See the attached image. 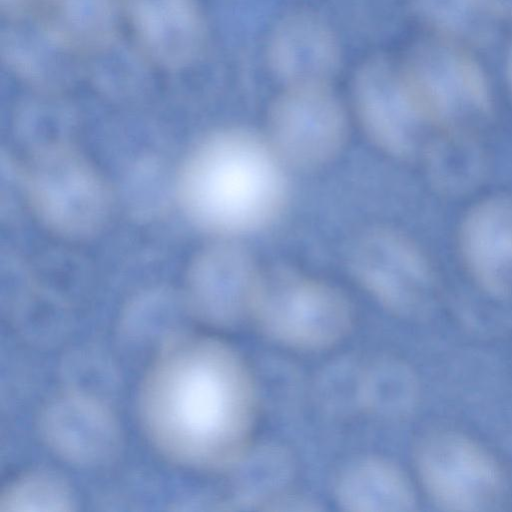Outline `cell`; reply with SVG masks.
I'll return each mask as SVG.
<instances>
[{"instance_id": "6da1fadb", "label": "cell", "mask_w": 512, "mask_h": 512, "mask_svg": "<svg viewBox=\"0 0 512 512\" xmlns=\"http://www.w3.org/2000/svg\"><path fill=\"white\" fill-rule=\"evenodd\" d=\"M258 408L256 383L242 356L215 336L188 330L166 334L138 390L148 442L168 462L194 471L241 463Z\"/></svg>"}, {"instance_id": "7a4b0ae2", "label": "cell", "mask_w": 512, "mask_h": 512, "mask_svg": "<svg viewBox=\"0 0 512 512\" xmlns=\"http://www.w3.org/2000/svg\"><path fill=\"white\" fill-rule=\"evenodd\" d=\"M285 193L283 162L270 143L236 128L199 140L185 157L177 179L186 217L217 236L266 226L280 212Z\"/></svg>"}, {"instance_id": "3957f363", "label": "cell", "mask_w": 512, "mask_h": 512, "mask_svg": "<svg viewBox=\"0 0 512 512\" xmlns=\"http://www.w3.org/2000/svg\"><path fill=\"white\" fill-rule=\"evenodd\" d=\"M250 320L262 335L298 351H321L341 342L354 323L337 289L292 268L260 272Z\"/></svg>"}, {"instance_id": "277c9868", "label": "cell", "mask_w": 512, "mask_h": 512, "mask_svg": "<svg viewBox=\"0 0 512 512\" xmlns=\"http://www.w3.org/2000/svg\"><path fill=\"white\" fill-rule=\"evenodd\" d=\"M400 69L412 102L428 126L448 135L472 136L491 117L492 97L485 75L456 45L423 43Z\"/></svg>"}, {"instance_id": "5b68a950", "label": "cell", "mask_w": 512, "mask_h": 512, "mask_svg": "<svg viewBox=\"0 0 512 512\" xmlns=\"http://www.w3.org/2000/svg\"><path fill=\"white\" fill-rule=\"evenodd\" d=\"M22 174L32 210L54 233L71 239L87 238L107 221L109 187L71 145H43L28 158Z\"/></svg>"}, {"instance_id": "8992f818", "label": "cell", "mask_w": 512, "mask_h": 512, "mask_svg": "<svg viewBox=\"0 0 512 512\" xmlns=\"http://www.w3.org/2000/svg\"><path fill=\"white\" fill-rule=\"evenodd\" d=\"M419 480L431 500L448 511H487L506 495L504 471L482 444L462 433L439 430L415 451Z\"/></svg>"}, {"instance_id": "52a82bcc", "label": "cell", "mask_w": 512, "mask_h": 512, "mask_svg": "<svg viewBox=\"0 0 512 512\" xmlns=\"http://www.w3.org/2000/svg\"><path fill=\"white\" fill-rule=\"evenodd\" d=\"M349 262L360 285L395 315L422 312L434 293L435 276L428 258L411 239L394 230L366 232L354 244Z\"/></svg>"}, {"instance_id": "ba28073f", "label": "cell", "mask_w": 512, "mask_h": 512, "mask_svg": "<svg viewBox=\"0 0 512 512\" xmlns=\"http://www.w3.org/2000/svg\"><path fill=\"white\" fill-rule=\"evenodd\" d=\"M268 131L269 143L283 163L314 168L338 154L347 121L329 85L288 86L271 106Z\"/></svg>"}, {"instance_id": "9c48e42d", "label": "cell", "mask_w": 512, "mask_h": 512, "mask_svg": "<svg viewBox=\"0 0 512 512\" xmlns=\"http://www.w3.org/2000/svg\"><path fill=\"white\" fill-rule=\"evenodd\" d=\"M260 271L250 253L234 243L204 249L193 261L185 303L202 324L231 329L250 320Z\"/></svg>"}, {"instance_id": "30bf717a", "label": "cell", "mask_w": 512, "mask_h": 512, "mask_svg": "<svg viewBox=\"0 0 512 512\" xmlns=\"http://www.w3.org/2000/svg\"><path fill=\"white\" fill-rule=\"evenodd\" d=\"M355 109L364 131L386 153L414 156L428 125L418 113L400 67L383 57L371 58L353 82Z\"/></svg>"}, {"instance_id": "8fae6325", "label": "cell", "mask_w": 512, "mask_h": 512, "mask_svg": "<svg viewBox=\"0 0 512 512\" xmlns=\"http://www.w3.org/2000/svg\"><path fill=\"white\" fill-rule=\"evenodd\" d=\"M38 428L46 447L79 467H96L117 455L122 436L110 407L96 396L70 389L54 395L41 409Z\"/></svg>"}, {"instance_id": "7c38bea8", "label": "cell", "mask_w": 512, "mask_h": 512, "mask_svg": "<svg viewBox=\"0 0 512 512\" xmlns=\"http://www.w3.org/2000/svg\"><path fill=\"white\" fill-rule=\"evenodd\" d=\"M458 244L467 271L483 291L499 298L512 294V195L475 203L461 221Z\"/></svg>"}, {"instance_id": "4fadbf2b", "label": "cell", "mask_w": 512, "mask_h": 512, "mask_svg": "<svg viewBox=\"0 0 512 512\" xmlns=\"http://www.w3.org/2000/svg\"><path fill=\"white\" fill-rule=\"evenodd\" d=\"M127 12L144 53L165 68L194 62L206 42L196 0H126Z\"/></svg>"}, {"instance_id": "5bb4252c", "label": "cell", "mask_w": 512, "mask_h": 512, "mask_svg": "<svg viewBox=\"0 0 512 512\" xmlns=\"http://www.w3.org/2000/svg\"><path fill=\"white\" fill-rule=\"evenodd\" d=\"M268 62L286 87L329 85L339 69L340 49L323 20L299 12L283 18L274 28Z\"/></svg>"}, {"instance_id": "9a60e30c", "label": "cell", "mask_w": 512, "mask_h": 512, "mask_svg": "<svg viewBox=\"0 0 512 512\" xmlns=\"http://www.w3.org/2000/svg\"><path fill=\"white\" fill-rule=\"evenodd\" d=\"M334 494L347 511H412L417 498L414 487L392 461L367 456L347 465L339 474Z\"/></svg>"}, {"instance_id": "2e32d148", "label": "cell", "mask_w": 512, "mask_h": 512, "mask_svg": "<svg viewBox=\"0 0 512 512\" xmlns=\"http://www.w3.org/2000/svg\"><path fill=\"white\" fill-rule=\"evenodd\" d=\"M117 8V0H44V34L69 52L98 51L113 39Z\"/></svg>"}, {"instance_id": "e0dca14e", "label": "cell", "mask_w": 512, "mask_h": 512, "mask_svg": "<svg viewBox=\"0 0 512 512\" xmlns=\"http://www.w3.org/2000/svg\"><path fill=\"white\" fill-rule=\"evenodd\" d=\"M415 4L432 27L470 41L488 38L503 10L500 0H415Z\"/></svg>"}, {"instance_id": "ac0fdd59", "label": "cell", "mask_w": 512, "mask_h": 512, "mask_svg": "<svg viewBox=\"0 0 512 512\" xmlns=\"http://www.w3.org/2000/svg\"><path fill=\"white\" fill-rule=\"evenodd\" d=\"M70 486L48 471L26 472L10 481L0 494L1 511H71Z\"/></svg>"}, {"instance_id": "d6986e66", "label": "cell", "mask_w": 512, "mask_h": 512, "mask_svg": "<svg viewBox=\"0 0 512 512\" xmlns=\"http://www.w3.org/2000/svg\"><path fill=\"white\" fill-rule=\"evenodd\" d=\"M39 0H1V7L8 15H19L26 12Z\"/></svg>"}, {"instance_id": "ffe728a7", "label": "cell", "mask_w": 512, "mask_h": 512, "mask_svg": "<svg viewBox=\"0 0 512 512\" xmlns=\"http://www.w3.org/2000/svg\"><path fill=\"white\" fill-rule=\"evenodd\" d=\"M508 80H509L510 88L512 91V48H511L509 61H508Z\"/></svg>"}]
</instances>
